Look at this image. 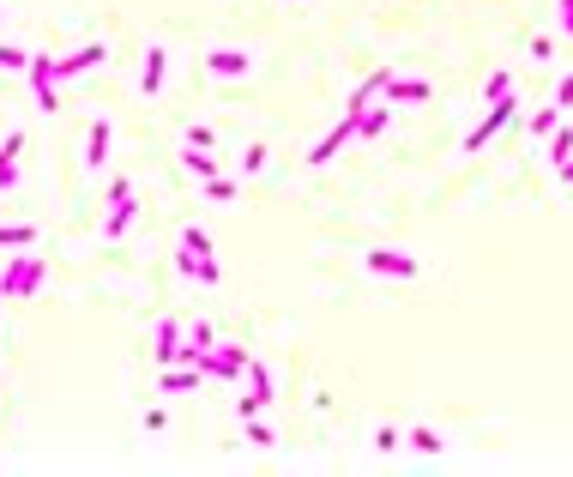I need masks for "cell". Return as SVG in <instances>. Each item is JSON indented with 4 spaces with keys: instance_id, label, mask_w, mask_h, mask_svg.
<instances>
[{
    "instance_id": "1",
    "label": "cell",
    "mask_w": 573,
    "mask_h": 477,
    "mask_svg": "<svg viewBox=\"0 0 573 477\" xmlns=\"http://www.w3.org/2000/svg\"><path fill=\"white\" fill-rule=\"evenodd\" d=\"M181 272L199 279V284H218L223 279L218 260H212V236H205V230H181Z\"/></svg>"
},
{
    "instance_id": "2",
    "label": "cell",
    "mask_w": 573,
    "mask_h": 477,
    "mask_svg": "<svg viewBox=\"0 0 573 477\" xmlns=\"http://www.w3.org/2000/svg\"><path fill=\"white\" fill-rule=\"evenodd\" d=\"M514 115H519V97H514V91H507V97H495V103H489V115H483V121L471 127V133H465V145H459V151H483V145H489V140H495V133H501V127H507Z\"/></svg>"
},
{
    "instance_id": "3",
    "label": "cell",
    "mask_w": 573,
    "mask_h": 477,
    "mask_svg": "<svg viewBox=\"0 0 573 477\" xmlns=\"http://www.w3.org/2000/svg\"><path fill=\"white\" fill-rule=\"evenodd\" d=\"M37 284H42V260L37 254L6 260V272H0V297H31Z\"/></svg>"
},
{
    "instance_id": "4",
    "label": "cell",
    "mask_w": 573,
    "mask_h": 477,
    "mask_svg": "<svg viewBox=\"0 0 573 477\" xmlns=\"http://www.w3.org/2000/svg\"><path fill=\"white\" fill-rule=\"evenodd\" d=\"M133 181H109V218H103V236L109 242H121L127 236V224H133Z\"/></svg>"
},
{
    "instance_id": "5",
    "label": "cell",
    "mask_w": 573,
    "mask_h": 477,
    "mask_svg": "<svg viewBox=\"0 0 573 477\" xmlns=\"http://www.w3.org/2000/svg\"><path fill=\"white\" fill-rule=\"evenodd\" d=\"M24 73H31V97H37V109H42V115H55V109H60V103H55V55H31Z\"/></svg>"
},
{
    "instance_id": "6",
    "label": "cell",
    "mask_w": 573,
    "mask_h": 477,
    "mask_svg": "<svg viewBox=\"0 0 573 477\" xmlns=\"http://www.w3.org/2000/svg\"><path fill=\"white\" fill-rule=\"evenodd\" d=\"M368 272H380V279H416L423 266H416V254H398V248H368Z\"/></svg>"
},
{
    "instance_id": "7",
    "label": "cell",
    "mask_w": 573,
    "mask_h": 477,
    "mask_svg": "<svg viewBox=\"0 0 573 477\" xmlns=\"http://www.w3.org/2000/svg\"><path fill=\"white\" fill-rule=\"evenodd\" d=\"M350 140H356V115H338V127H332V133H326V140L314 145V151H308V163H314V170H326V163H332V158H338V151H344Z\"/></svg>"
},
{
    "instance_id": "8",
    "label": "cell",
    "mask_w": 573,
    "mask_h": 477,
    "mask_svg": "<svg viewBox=\"0 0 573 477\" xmlns=\"http://www.w3.org/2000/svg\"><path fill=\"white\" fill-rule=\"evenodd\" d=\"M109 60V49L103 42H85V49H73V55L55 60V79H79V73H91V67H103Z\"/></svg>"
},
{
    "instance_id": "9",
    "label": "cell",
    "mask_w": 573,
    "mask_h": 477,
    "mask_svg": "<svg viewBox=\"0 0 573 477\" xmlns=\"http://www.w3.org/2000/svg\"><path fill=\"white\" fill-rule=\"evenodd\" d=\"M205 60V73H218V79H248L254 73V55H241V49H212V55H199Z\"/></svg>"
},
{
    "instance_id": "10",
    "label": "cell",
    "mask_w": 573,
    "mask_h": 477,
    "mask_svg": "<svg viewBox=\"0 0 573 477\" xmlns=\"http://www.w3.org/2000/svg\"><path fill=\"white\" fill-rule=\"evenodd\" d=\"M109 145H115V127H109V121H91V133H85V163H91V170H103V163H109Z\"/></svg>"
},
{
    "instance_id": "11",
    "label": "cell",
    "mask_w": 573,
    "mask_h": 477,
    "mask_svg": "<svg viewBox=\"0 0 573 477\" xmlns=\"http://www.w3.org/2000/svg\"><path fill=\"white\" fill-rule=\"evenodd\" d=\"M380 97H387V103H429L435 91H429V79H393V73H387Z\"/></svg>"
},
{
    "instance_id": "12",
    "label": "cell",
    "mask_w": 573,
    "mask_h": 477,
    "mask_svg": "<svg viewBox=\"0 0 573 477\" xmlns=\"http://www.w3.org/2000/svg\"><path fill=\"white\" fill-rule=\"evenodd\" d=\"M19 151H24V133H6V145H0V194L19 188Z\"/></svg>"
},
{
    "instance_id": "13",
    "label": "cell",
    "mask_w": 573,
    "mask_h": 477,
    "mask_svg": "<svg viewBox=\"0 0 573 477\" xmlns=\"http://www.w3.org/2000/svg\"><path fill=\"white\" fill-rule=\"evenodd\" d=\"M163 79H169V55H163V49H151V55H145V67H139V91H145V97H158Z\"/></svg>"
},
{
    "instance_id": "14",
    "label": "cell",
    "mask_w": 573,
    "mask_h": 477,
    "mask_svg": "<svg viewBox=\"0 0 573 477\" xmlns=\"http://www.w3.org/2000/svg\"><path fill=\"white\" fill-rule=\"evenodd\" d=\"M181 357V320H163L158 326V369L163 362H176Z\"/></svg>"
},
{
    "instance_id": "15",
    "label": "cell",
    "mask_w": 573,
    "mask_h": 477,
    "mask_svg": "<svg viewBox=\"0 0 573 477\" xmlns=\"http://www.w3.org/2000/svg\"><path fill=\"white\" fill-rule=\"evenodd\" d=\"M181 163H187V176H199V181L218 176V163H212V151H205V145H187V151H181Z\"/></svg>"
},
{
    "instance_id": "16",
    "label": "cell",
    "mask_w": 573,
    "mask_h": 477,
    "mask_svg": "<svg viewBox=\"0 0 573 477\" xmlns=\"http://www.w3.org/2000/svg\"><path fill=\"white\" fill-rule=\"evenodd\" d=\"M241 375L254 381V399H259V405H272V369H266V362L248 357V369H241Z\"/></svg>"
},
{
    "instance_id": "17",
    "label": "cell",
    "mask_w": 573,
    "mask_h": 477,
    "mask_svg": "<svg viewBox=\"0 0 573 477\" xmlns=\"http://www.w3.org/2000/svg\"><path fill=\"white\" fill-rule=\"evenodd\" d=\"M555 127H561V109H555V103H550V109H537V115H532V145H543Z\"/></svg>"
},
{
    "instance_id": "18",
    "label": "cell",
    "mask_w": 573,
    "mask_h": 477,
    "mask_svg": "<svg viewBox=\"0 0 573 477\" xmlns=\"http://www.w3.org/2000/svg\"><path fill=\"white\" fill-rule=\"evenodd\" d=\"M405 447H416V454H429V459H435V454H441V436L429 429V423H416L411 436H405Z\"/></svg>"
},
{
    "instance_id": "19",
    "label": "cell",
    "mask_w": 573,
    "mask_h": 477,
    "mask_svg": "<svg viewBox=\"0 0 573 477\" xmlns=\"http://www.w3.org/2000/svg\"><path fill=\"white\" fill-rule=\"evenodd\" d=\"M31 67V49H19V42H0V73H24Z\"/></svg>"
},
{
    "instance_id": "20",
    "label": "cell",
    "mask_w": 573,
    "mask_h": 477,
    "mask_svg": "<svg viewBox=\"0 0 573 477\" xmlns=\"http://www.w3.org/2000/svg\"><path fill=\"white\" fill-rule=\"evenodd\" d=\"M31 242H37L31 224H0V248H31Z\"/></svg>"
},
{
    "instance_id": "21",
    "label": "cell",
    "mask_w": 573,
    "mask_h": 477,
    "mask_svg": "<svg viewBox=\"0 0 573 477\" xmlns=\"http://www.w3.org/2000/svg\"><path fill=\"white\" fill-rule=\"evenodd\" d=\"M543 145H550L543 158H550V163H561V158H568V151H573V127H555V133H550V140H543Z\"/></svg>"
},
{
    "instance_id": "22",
    "label": "cell",
    "mask_w": 573,
    "mask_h": 477,
    "mask_svg": "<svg viewBox=\"0 0 573 477\" xmlns=\"http://www.w3.org/2000/svg\"><path fill=\"white\" fill-rule=\"evenodd\" d=\"M507 91H514V73H507V67H495V73H489V85H483V103L507 97Z\"/></svg>"
},
{
    "instance_id": "23",
    "label": "cell",
    "mask_w": 573,
    "mask_h": 477,
    "mask_svg": "<svg viewBox=\"0 0 573 477\" xmlns=\"http://www.w3.org/2000/svg\"><path fill=\"white\" fill-rule=\"evenodd\" d=\"M205 199H212V206H230V199H236V181L212 176V181H205Z\"/></svg>"
},
{
    "instance_id": "24",
    "label": "cell",
    "mask_w": 573,
    "mask_h": 477,
    "mask_svg": "<svg viewBox=\"0 0 573 477\" xmlns=\"http://www.w3.org/2000/svg\"><path fill=\"white\" fill-rule=\"evenodd\" d=\"M241 423H248V441H254V447H277V436H272L259 417H241Z\"/></svg>"
},
{
    "instance_id": "25",
    "label": "cell",
    "mask_w": 573,
    "mask_h": 477,
    "mask_svg": "<svg viewBox=\"0 0 573 477\" xmlns=\"http://www.w3.org/2000/svg\"><path fill=\"white\" fill-rule=\"evenodd\" d=\"M555 31L573 37V0H555Z\"/></svg>"
},
{
    "instance_id": "26",
    "label": "cell",
    "mask_w": 573,
    "mask_h": 477,
    "mask_svg": "<svg viewBox=\"0 0 573 477\" xmlns=\"http://www.w3.org/2000/svg\"><path fill=\"white\" fill-rule=\"evenodd\" d=\"M241 170H248V176H254V170H266V145H248V151H241Z\"/></svg>"
},
{
    "instance_id": "27",
    "label": "cell",
    "mask_w": 573,
    "mask_h": 477,
    "mask_svg": "<svg viewBox=\"0 0 573 477\" xmlns=\"http://www.w3.org/2000/svg\"><path fill=\"white\" fill-rule=\"evenodd\" d=\"M555 109H573V73L561 85H555Z\"/></svg>"
},
{
    "instance_id": "28",
    "label": "cell",
    "mask_w": 573,
    "mask_h": 477,
    "mask_svg": "<svg viewBox=\"0 0 573 477\" xmlns=\"http://www.w3.org/2000/svg\"><path fill=\"white\" fill-rule=\"evenodd\" d=\"M555 176H561V181H573V151H568L561 163H555Z\"/></svg>"
}]
</instances>
